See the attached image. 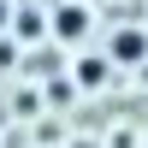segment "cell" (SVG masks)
Segmentation results:
<instances>
[{
  "instance_id": "cell-1",
  "label": "cell",
  "mask_w": 148,
  "mask_h": 148,
  "mask_svg": "<svg viewBox=\"0 0 148 148\" xmlns=\"http://www.w3.org/2000/svg\"><path fill=\"white\" fill-rule=\"evenodd\" d=\"M53 30L65 36V42H77V36H89V6H77V0H65V6H59V18H53Z\"/></svg>"
},
{
  "instance_id": "cell-2",
  "label": "cell",
  "mask_w": 148,
  "mask_h": 148,
  "mask_svg": "<svg viewBox=\"0 0 148 148\" xmlns=\"http://www.w3.org/2000/svg\"><path fill=\"white\" fill-rule=\"evenodd\" d=\"M142 53H148V36L142 30H119L113 36V59H119V65H130V59L142 65Z\"/></svg>"
},
{
  "instance_id": "cell-3",
  "label": "cell",
  "mask_w": 148,
  "mask_h": 148,
  "mask_svg": "<svg viewBox=\"0 0 148 148\" xmlns=\"http://www.w3.org/2000/svg\"><path fill=\"white\" fill-rule=\"evenodd\" d=\"M77 83H83V89H101V83H107V65H101V59H83V65H77Z\"/></svg>"
},
{
  "instance_id": "cell-4",
  "label": "cell",
  "mask_w": 148,
  "mask_h": 148,
  "mask_svg": "<svg viewBox=\"0 0 148 148\" xmlns=\"http://www.w3.org/2000/svg\"><path fill=\"white\" fill-rule=\"evenodd\" d=\"M0 65H12V42H0Z\"/></svg>"
},
{
  "instance_id": "cell-5",
  "label": "cell",
  "mask_w": 148,
  "mask_h": 148,
  "mask_svg": "<svg viewBox=\"0 0 148 148\" xmlns=\"http://www.w3.org/2000/svg\"><path fill=\"white\" fill-rule=\"evenodd\" d=\"M0 24H6V0H0Z\"/></svg>"
}]
</instances>
